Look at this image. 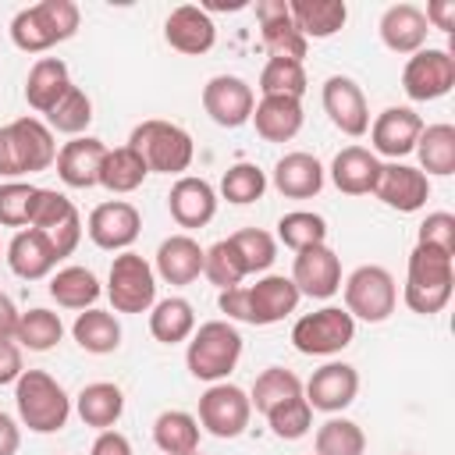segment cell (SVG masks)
Listing matches in <instances>:
<instances>
[{
    "label": "cell",
    "mask_w": 455,
    "mask_h": 455,
    "mask_svg": "<svg viewBox=\"0 0 455 455\" xmlns=\"http://www.w3.org/2000/svg\"><path fill=\"white\" fill-rule=\"evenodd\" d=\"M14 405L32 434H57L71 416L68 391L46 370H25L14 380Z\"/></svg>",
    "instance_id": "obj_6"
},
{
    "label": "cell",
    "mask_w": 455,
    "mask_h": 455,
    "mask_svg": "<svg viewBox=\"0 0 455 455\" xmlns=\"http://www.w3.org/2000/svg\"><path fill=\"white\" fill-rule=\"evenodd\" d=\"M18 306L11 302V295L0 291V341H14V331H18Z\"/></svg>",
    "instance_id": "obj_55"
},
{
    "label": "cell",
    "mask_w": 455,
    "mask_h": 455,
    "mask_svg": "<svg viewBox=\"0 0 455 455\" xmlns=\"http://www.w3.org/2000/svg\"><path fill=\"white\" fill-rule=\"evenodd\" d=\"M85 231H89L92 245H100V249H107V252H124V249L139 238L142 217H139V210H135L132 203L110 199V203H100V206L89 213Z\"/></svg>",
    "instance_id": "obj_17"
},
{
    "label": "cell",
    "mask_w": 455,
    "mask_h": 455,
    "mask_svg": "<svg viewBox=\"0 0 455 455\" xmlns=\"http://www.w3.org/2000/svg\"><path fill=\"white\" fill-rule=\"evenodd\" d=\"M405 455H409V451H405Z\"/></svg>",
    "instance_id": "obj_58"
},
{
    "label": "cell",
    "mask_w": 455,
    "mask_h": 455,
    "mask_svg": "<svg viewBox=\"0 0 455 455\" xmlns=\"http://www.w3.org/2000/svg\"><path fill=\"white\" fill-rule=\"evenodd\" d=\"M18 448H21V430H18V423H14L7 412H0V455H18Z\"/></svg>",
    "instance_id": "obj_56"
},
{
    "label": "cell",
    "mask_w": 455,
    "mask_h": 455,
    "mask_svg": "<svg viewBox=\"0 0 455 455\" xmlns=\"http://www.w3.org/2000/svg\"><path fill=\"white\" fill-rule=\"evenodd\" d=\"M259 92L263 96H291V100H302L306 92V68L299 60H281V57H270L259 71Z\"/></svg>",
    "instance_id": "obj_44"
},
{
    "label": "cell",
    "mask_w": 455,
    "mask_h": 455,
    "mask_svg": "<svg viewBox=\"0 0 455 455\" xmlns=\"http://www.w3.org/2000/svg\"><path fill=\"white\" fill-rule=\"evenodd\" d=\"M249 419H252V402L238 384L220 380L199 395V427L210 430L213 437H220V441L238 437V434H245Z\"/></svg>",
    "instance_id": "obj_12"
},
{
    "label": "cell",
    "mask_w": 455,
    "mask_h": 455,
    "mask_svg": "<svg viewBox=\"0 0 455 455\" xmlns=\"http://www.w3.org/2000/svg\"><path fill=\"white\" fill-rule=\"evenodd\" d=\"M274 188L288 199H313L320 188H323V167L313 153H284L277 164H274Z\"/></svg>",
    "instance_id": "obj_28"
},
{
    "label": "cell",
    "mask_w": 455,
    "mask_h": 455,
    "mask_svg": "<svg viewBox=\"0 0 455 455\" xmlns=\"http://www.w3.org/2000/svg\"><path fill=\"white\" fill-rule=\"evenodd\" d=\"M60 338H64V323H60L57 313L36 306V309H28V313L18 316L14 341H18L21 348H28V352H50Z\"/></svg>",
    "instance_id": "obj_40"
},
{
    "label": "cell",
    "mask_w": 455,
    "mask_h": 455,
    "mask_svg": "<svg viewBox=\"0 0 455 455\" xmlns=\"http://www.w3.org/2000/svg\"><path fill=\"white\" fill-rule=\"evenodd\" d=\"M228 242L235 245V252H238L245 274H259V270H267V267L277 259V242H274V235H267V231H259V228H242V231H235Z\"/></svg>",
    "instance_id": "obj_47"
},
{
    "label": "cell",
    "mask_w": 455,
    "mask_h": 455,
    "mask_svg": "<svg viewBox=\"0 0 455 455\" xmlns=\"http://www.w3.org/2000/svg\"><path fill=\"white\" fill-rule=\"evenodd\" d=\"M89 455H132V441L121 430H100Z\"/></svg>",
    "instance_id": "obj_52"
},
{
    "label": "cell",
    "mask_w": 455,
    "mask_h": 455,
    "mask_svg": "<svg viewBox=\"0 0 455 455\" xmlns=\"http://www.w3.org/2000/svg\"><path fill=\"white\" fill-rule=\"evenodd\" d=\"M203 256H206V249L192 235H171L156 249L153 274L167 284H192L203 274Z\"/></svg>",
    "instance_id": "obj_25"
},
{
    "label": "cell",
    "mask_w": 455,
    "mask_h": 455,
    "mask_svg": "<svg viewBox=\"0 0 455 455\" xmlns=\"http://www.w3.org/2000/svg\"><path fill=\"white\" fill-rule=\"evenodd\" d=\"M427 32H430V25H427V18L416 4H395L380 14V39L391 53H409L412 57L416 50H423Z\"/></svg>",
    "instance_id": "obj_26"
},
{
    "label": "cell",
    "mask_w": 455,
    "mask_h": 455,
    "mask_svg": "<svg viewBox=\"0 0 455 455\" xmlns=\"http://www.w3.org/2000/svg\"><path fill=\"white\" fill-rule=\"evenodd\" d=\"M455 256L434 249V245H416L409 252V267H405V306L419 316H434L448 306L451 288H455Z\"/></svg>",
    "instance_id": "obj_2"
},
{
    "label": "cell",
    "mask_w": 455,
    "mask_h": 455,
    "mask_svg": "<svg viewBox=\"0 0 455 455\" xmlns=\"http://www.w3.org/2000/svg\"><path fill=\"white\" fill-rule=\"evenodd\" d=\"M50 295L64 309H92L100 299V281L89 267H64L50 277Z\"/></svg>",
    "instance_id": "obj_39"
},
{
    "label": "cell",
    "mask_w": 455,
    "mask_h": 455,
    "mask_svg": "<svg viewBox=\"0 0 455 455\" xmlns=\"http://www.w3.org/2000/svg\"><path fill=\"white\" fill-rule=\"evenodd\" d=\"M320 100H323V110H327L331 124H334L341 135L359 139V135L370 132V107H366V96H363V89H359L348 75H331V78L323 82Z\"/></svg>",
    "instance_id": "obj_16"
},
{
    "label": "cell",
    "mask_w": 455,
    "mask_h": 455,
    "mask_svg": "<svg viewBox=\"0 0 455 455\" xmlns=\"http://www.w3.org/2000/svg\"><path fill=\"white\" fill-rule=\"evenodd\" d=\"M107 156L103 139L78 135L57 149V174L68 188H92L100 185V164Z\"/></svg>",
    "instance_id": "obj_24"
},
{
    "label": "cell",
    "mask_w": 455,
    "mask_h": 455,
    "mask_svg": "<svg viewBox=\"0 0 455 455\" xmlns=\"http://www.w3.org/2000/svg\"><path fill=\"white\" fill-rule=\"evenodd\" d=\"M295 395H302V380H299L291 370H284V366H270V370H263V373L256 377L249 402H252L256 412L267 416L274 405H281V402H288V398H295Z\"/></svg>",
    "instance_id": "obj_42"
},
{
    "label": "cell",
    "mask_w": 455,
    "mask_h": 455,
    "mask_svg": "<svg viewBox=\"0 0 455 455\" xmlns=\"http://www.w3.org/2000/svg\"><path fill=\"white\" fill-rule=\"evenodd\" d=\"M373 196L398 210V213H416L427 206L430 199V178L419 171V167H409V164H380V174H377V185H373Z\"/></svg>",
    "instance_id": "obj_15"
},
{
    "label": "cell",
    "mask_w": 455,
    "mask_h": 455,
    "mask_svg": "<svg viewBox=\"0 0 455 455\" xmlns=\"http://www.w3.org/2000/svg\"><path fill=\"white\" fill-rule=\"evenodd\" d=\"M267 423H270L274 437H281V441H299V437H306L309 427H313V409H309V402H306L302 395H295V398L274 405V409L267 412Z\"/></svg>",
    "instance_id": "obj_49"
},
{
    "label": "cell",
    "mask_w": 455,
    "mask_h": 455,
    "mask_svg": "<svg viewBox=\"0 0 455 455\" xmlns=\"http://www.w3.org/2000/svg\"><path fill=\"white\" fill-rule=\"evenodd\" d=\"M355 338V320L341 306H323L316 313H306L291 327V345L302 355H334L348 348Z\"/></svg>",
    "instance_id": "obj_10"
},
{
    "label": "cell",
    "mask_w": 455,
    "mask_h": 455,
    "mask_svg": "<svg viewBox=\"0 0 455 455\" xmlns=\"http://www.w3.org/2000/svg\"><path fill=\"white\" fill-rule=\"evenodd\" d=\"M71 85H75V82H71L68 64H64L60 57H39V60L32 64L28 78H25V100H28L32 110L50 114Z\"/></svg>",
    "instance_id": "obj_32"
},
{
    "label": "cell",
    "mask_w": 455,
    "mask_h": 455,
    "mask_svg": "<svg viewBox=\"0 0 455 455\" xmlns=\"http://www.w3.org/2000/svg\"><path fill=\"white\" fill-rule=\"evenodd\" d=\"M427 25L430 28H441V32H451L455 28V0H434L427 4Z\"/></svg>",
    "instance_id": "obj_54"
},
{
    "label": "cell",
    "mask_w": 455,
    "mask_h": 455,
    "mask_svg": "<svg viewBox=\"0 0 455 455\" xmlns=\"http://www.w3.org/2000/svg\"><path fill=\"white\" fill-rule=\"evenodd\" d=\"M288 14H291V21L306 43L309 39H331L348 21L345 0H288Z\"/></svg>",
    "instance_id": "obj_31"
},
{
    "label": "cell",
    "mask_w": 455,
    "mask_h": 455,
    "mask_svg": "<svg viewBox=\"0 0 455 455\" xmlns=\"http://www.w3.org/2000/svg\"><path fill=\"white\" fill-rule=\"evenodd\" d=\"M203 274H206L210 284H217L220 291L242 284L245 267H242V259H238V252H235V245H231L228 238H220V242H213V245L206 249V256H203Z\"/></svg>",
    "instance_id": "obj_48"
},
{
    "label": "cell",
    "mask_w": 455,
    "mask_h": 455,
    "mask_svg": "<svg viewBox=\"0 0 455 455\" xmlns=\"http://www.w3.org/2000/svg\"><path fill=\"white\" fill-rule=\"evenodd\" d=\"M398 306V288H395V277L387 267H377V263H363L348 274L345 281V309L348 316L355 320H366V323H380L395 313Z\"/></svg>",
    "instance_id": "obj_8"
},
{
    "label": "cell",
    "mask_w": 455,
    "mask_h": 455,
    "mask_svg": "<svg viewBox=\"0 0 455 455\" xmlns=\"http://www.w3.org/2000/svg\"><path fill=\"white\" fill-rule=\"evenodd\" d=\"M242 359V334L231 320H206L192 331L185 348V366L196 380L220 384Z\"/></svg>",
    "instance_id": "obj_5"
},
{
    "label": "cell",
    "mask_w": 455,
    "mask_h": 455,
    "mask_svg": "<svg viewBox=\"0 0 455 455\" xmlns=\"http://www.w3.org/2000/svg\"><path fill=\"white\" fill-rule=\"evenodd\" d=\"M7 267L21 277V281H39L50 277L57 267V252L46 242V235H39L36 228H21L11 245H7Z\"/></svg>",
    "instance_id": "obj_29"
},
{
    "label": "cell",
    "mask_w": 455,
    "mask_h": 455,
    "mask_svg": "<svg viewBox=\"0 0 455 455\" xmlns=\"http://www.w3.org/2000/svg\"><path fill=\"white\" fill-rule=\"evenodd\" d=\"M263 192H267V174L256 164H245L242 160V164L228 167L224 178H220V196L228 203H235V206L256 203V199H263Z\"/></svg>",
    "instance_id": "obj_46"
},
{
    "label": "cell",
    "mask_w": 455,
    "mask_h": 455,
    "mask_svg": "<svg viewBox=\"0 0 455 455\" xmlns=\"http://www.w3.org/2000/svg\"><path fill=\"white\" fill-rule=\"evenodd\" d=\"M75 409L82 416L85 427H96V430H114V423L121 419L124 412V391L110 380H96V384H85L75 398Z\"/></svg>",
    "instance_id": "obj_33"
},
{
    "label": "cell",
    "mask_w": 455,
    "mask_h": 455,
    "mask_svg": "<svg viewBox=\"0 0 455 455\" xmlns=\"http://www.w3.org/2000/svg\"><path fill=\"white\" fill-rule=\"evenodd\" d=\"M21 373V348L14 341H0V384H14Z\"/></svg>",
    "instance_id": "obj_53"
},
{
    "label": "cell",
    "mask_w": 455,
    "mask_h": 455,
    "mask_svg": "<svg viewBox=\"0 0 455 455\" xmlns=\"http://www.w3.org/2000/svg\"><path fill=\"white\" fill-rule=\"evenodd\" d=\"M313 448H316V455H363L366 451V434H363V427L355 419L331 416L316 430Z\"/></svg>",
    "instance_id": "obj_41"
},
{
    "label": "cell",
    "mask_w": 455,
    "mask_h": 455,
    "mask_svg": "<svg viewBox=\"0 0 455 455\" xmlns=\"http://www.w3.org/2000/svg\"><path fill=\"white\" fill-rule=\"evenodd\" d=\"M153 441L164 455H192L199 451V419L181 409H167L153 423Z\"/></svg>",
    "instance_id": "obj_38"
},
{
    "label": "cell",
    "mask_w": 455,
    "mask_h": 455,
    "mask_svg": "<svg viewBox=\"0 0 455 455\" xmlns=\"http://www.w3.org/2000/svg\"><path fill=\"white\" fill-rule=\"evenodd\" d=\"M256 18H259V36H263L267 53L281 57V60H299L302 64L309 43L295 28V21L288 14V0H259L256 4Z\"/></svg>",
    "instance_id": "obj_20"
},
{
    "label": "cell",
    "mask_w": 455,
    "mask_h": 455,
    "mask_svg": "<svg viewBox=\"0 0 455 455\" xmlns=\"http://www.w3.org/2000/svg\"><path fill=\"white\" fill-rule=\"evenodd\" d=\"M252 107H256V92L238 75H213L203 85V110L220 128H242L252 117Z\"/></svg>",
    "instance_id": "obj_14"
},
{
    "label": "cell",
    "mask_w": 455,
    "mask_h": 455,
    "mask_svg": "<svg viewBox=\"0 0 455 455\" xmlns=\"http://www.w3.org/2000/svg\"><path fill=\"white\" fill-rule=\"evenodd\" d=\"M416 245H434L448 256H455V217L437 210V213H427V220L419 224V235H416Z\"/></svg>",
    "instance_id": "obj_51"
},
{
    "label": "cell",
    "mask_w": 455,
    "mask_h": 455,
    "mask_svg": "<svg viewBox=\"0 0 455 455\" xmlns=\"http://www.w3.org/2000/svg\"><path fill=\"white\" fill-rule=\"evenodd\" d=\"M380 174V160L366 146H345L331 164V181L345 196H370Z\"/></svg>",
    "instance_id": "obj_30"
},
{
    "label": "cell",
    "mask_w": 455,
    "mask_h": 455,
    "mask_svg": "<svg viewBox=\"0 0 455 455\" xmlns=\"http://www.w3.org/2000/svg\"><path fill=\"white\" fill-rule=\"evenodd\" d=\"M28 228L46 235V242L57 252V259L71 256L78 249V242H82V217H78L75 203L57 188H39L36 192V206H32Z\"/></svg>",
    "instance_id": "obj_11"
},
{
    "label": "cell",
    "mask_w": 455,
    "mask_h": 455,
    "mask_svg": "<svg viewBox=\"0 0 455 455\" xmlns=\"http://www.w3.org/2000/svg\"><path fill=\"white\" fill-rule=\"evenodd\" d=\"M149 167L142 164V156L132 149V146H117V149H107L103 164H100V185L114 196H128L135 192L142 181H146Z\"/></svg>",
    "instance_id": "obj_37"
},
{
    "label": "cell",
    "mask_w": 455,
    "mask_h": 455,
    "mask_svg": "<svg viewBox=\"0 0 455 455\" xmlns=\"http://www.w3.org/2000/svg\"><path fill=\"white\" fill-rule=\"evenodd\" d=\"M277 238L295 252H302L309 245H323L327 242V220L313 210H291L277 220Z\"/></svg>",
    "instance_id": "obj_43"
},
{
    "label": "cell",
    "mask_w": 455,
    "mask_h": 455,
    "mask_svg": "<svg viewBox=\"0 0 455 455\" xmlns=\"http://www.w3.org/2000/svg\"><path fill=\"white\" fill-rule=\"evenodd\" d=\"M71 334L78 341L82 352H92V355H107V352H117L121 345V323L114 313L107 309H82L78 320L71 323Z\"/></svg>",
    "instance_id": "obj_35"
},
{
    "label": "cell",
    "mask_w": 455,
    "mask_h": 455,
    "mask_svg": "<svg viewBox=\"0 0 455 455\" xmlns=\"http://www.w3.org/2000/svg\"><path fill=\"white\" fill-rule=\"evenodd\" d=\"M359 391V373L348 363H323L320 370H313V377L306 380V402L309 409L320 412H341L355 402Z\"/></svg>",
    "instance_id": "obj_21"
},
{
    "label": "cell",
    "mask_w": 455,
    "mask_h": 455,
    "mask_svg": "<svg viewBox=\"0 0 455 455\" xmlns=\"http://www.w3.org/2000/svg\"><path fill=\"white\" fill-rule=\"evenodd\" d=\"M78 21H82V11L75 0H39L14 14L11 39L25 53H46L50 46L71 39L78 32Z\"/></svg>",
    "instance_id": "obj_3"
},
{
    "label": "cell",
    "mask_w": 455,
    "mask_h": 455,
    "mask_svg": "<svg viewBox=\"0 0 455 455\" xmlns=\"http://www.w3.org/2000/svg\"><path fill=\"white\" fill-rule=\"evenodd\" d=\"M291 284L299 288V295H309V299H331V295L341 288V259H338V252H334L327 242L295 252V263H291Z\"/></svg>",
    "instance_id": "obj_18"
},
{
    "label": "cell",
    "mask_w": 455,
    "mask_h": 455,
    "mask_svg": "<svg viewBox=\"0 0 455 455\" xmlns=\"http://www.w3.org/2000/svg\"><path fill=\"white\" fill-rule=\"evenodd\" d=\"M256 124V135L267 139V142H288L299 135L306 114H302V100H291V96H263L256 107H252V117Z\"/></svg>",
    "instance_id": "obj_27"
},
{
    "label": "cell",
    "mask_w": 455,
    "mask_h": 455,
    "mask_svg": "<svg viewBox=\"0 0 455 455\" xmlns=\"http://www.w3.org/2000/svg\"><path fill=\"white\" fill-rule=\"evenodd\" d=\"M46 121H50V132H64V135H75L78 139L89 128V121H92V100L85 96V89L71 85L60 96V103L46 114Z\"/></svg>",
    "instance_id": "obj_45"
},
{
    "label": "cell",
    "mask_w": 455,
    "mask_h": 455,
    "mask_svg": "<svg viewBox=\"0 0 455 455\" xmlns=\"http://www.w3.org/2000/svg\"><path fill=\"white\" fill-rule=\"evenodd\" d=\"M36 192L39 185L28 181H7L0 185V224L4 228H25L36 206Z\"/></svg>",
    "instance_id": "obj_50"
},
{
    "label": "cell",
    "mask_w": 455,
    "mask_h": 455,
    "mask_svg": "<svg viewBox=\"0 0 455 455\" xmlns=\"http://www.w3.org/2000/svg\"><path fill=\"white\" fill-rule=\"evenodd\" d=\"M57 164V142L39 117H18L0 128V174L21 178Z\"/></svg>",
    "instance_id": "obj_4"
},
{
    "label": "cell",
    "mask_w": 455,
    "mask_h": 455,
    "mask_svg": "<svg viewBox=\"0 0 455 455\" xmlns=\"http://www.w3.org/2000/svg\"><path fill=\"white\" fill-rule=\"evenodd\" d=\"M416 156H419V171L430 178H448L455 171V128L451 124H423L419 139H416Z\"/></svg>",
    "instance_id": "obj_36"
},
{
    "label": "cell",
    "mask_w": 455,
    "mask_h": 455,
    "mask_svg": "<svg viewBox=\"0 0 455 455\" xmlns=\"http://www.w3.org/2000/svg\"><path fill=\"white\" fill-rule=\"evenodd\" d=\"M164 39L178 50V53H188V57H199L206 50H213L217 43V25L210 18L206 7H196V4H181L167 14L164 21Z\"/></svg>",
    "instance_id": "obj_22"
},
{
    "label": "cell",
    "mask_w": 455,
    "mask_h": 455,
    "mask_svg": "<svg viewBox=\"0 0 455 455\" xmlns=\"http://www.w3.org/2000/svg\"><path fill=\"white\" fill-rule=\"evenodd\" d=\"M455 85V57L451 50H416L405 68H402V89L409 100L427 103V100H441L448 96Z\"/></svg>",
    "instance_id": "obj_13"
},
{
    "label": "cell",
    "mask_w": 455,
    "mask_h": 455,
    "mask_svg": "<svg viewBox=\"0 0 455 455\" xmlns=\"http://www.w3.org/2000/svg\"><path fill=\"white\" fill-rule=\"evenodd\" d=\"M192 455H199V451H192Z\"/></svg>",
    "instance_id": "obj_57"
},
{
    "label": "cell",
    "mask_w": 455,
    "mask_h": 455,
    "mask_svg": "<svg viewBox=\"0 0 455 455\" xmlns=\"http://www.w3.org/2000/svg\"><path fill=\"white\" fill-rule=\"evenodd\" d=\"M299 288L291 284V277L284 274H267L256 284H238L220 291L217 306L220 313H228V320H242L252 327H270L277 320H284L288 313H295L299 306Z\"/></svg>",
    "instance_id": "obj_1"
},
{
    "label": "cell",
    "mask_w": 455,
    "mask_h": 455,
    "mask_svg": "<svg viewBox=\"0 0 455 455\" xmlns=\"http://www.w3.org/2000/svg\"><path fill=\"white\" fill-rule=\"evenodd\" d=\"M107 295H110V306L117 313H149L156 302L153 267L132 249L117 252L110 263V274H107Z\"/></svg>",
    "instance_id": "obj_9"
},
{
    "label": "cell",
    "mask_w": 455,
    "mask_h": 455,
    "mask_svg": "<svg viewBox=\"0 0 455 455\" xmlns=\"http://www.w3.org/2000/svg\"><path fill=\"white\" fill-rule=\"evenodd\" d=\"M167 210H171L178 228H188V231L206 228L213 220V213H217V192H213V185L206 178L181 174L167 192Z\"/></svg>",
    "instance_id": "obj_23"
},
{
    "label": "cell",
    "mask_w": 455,
    "mask_h": 455,
    "mask_svg": "<svg viewBox=\"0 0 455 455\" xmlns=\"http://www.w3.org/2000/svg\"><path fill=\"white\" fill-rule=\"evenodd\" d=\"M128 146L142 156V164L156 174H181L188 171L192 156H196V146H192V135L174 124V121H142L132 128V139Z\"/></svg>",
    "instance_id": "obj_7"
},
{
    "label": "cell",
    "mask_w": 455,
    "mask_h": 455,
    "mask_svg": "<svg viewBox=\"0 0 455 455\" xmlns=\"http://www.w3.org/2000/svg\"><path fill=\"white\" fill-rule=\"evenodd\" d=\"M196 331V309L188 299L181 295H167L160 302H153L149 309V334L164 345H178V341H188Z\"/></svg>",
    "instance_id": "obj_34"
},
{
    "label": "cell",
    "mask_w": 455,
    "mask_h": 455,
    "mask_svg": "<svg viewBox=\"0 0 455 455\" xmlns=\"http://www.w3.org/2000/svg\"><path fill=\"white\" fill-rule=\"evenodd\" d=\"M423 132V117L412 107H387L377 114V121L370 124V142H373V156H391L402 160L416 149V139Z\"/></svg>",
    "instance_id": "obj_19"
}]
</instances>
